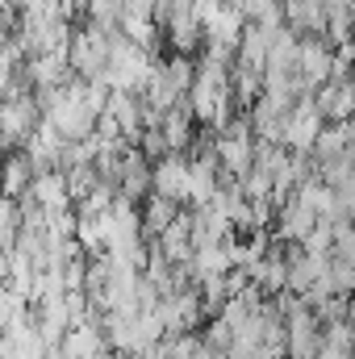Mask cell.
Instances as JSON below:
<instances>
[{
  "label": "cell",
  "instance_id": "cell-6",
  "mask_svg": "<svg viewBox=\"0 0 355 359\" xmlns=\"http://www.w3.org/2000/svg\"><path fill=\"white\" fill-rule=\"evenodd\" d=\"M138 209H142V234H147V238H159V234H163V230L180 217V213H184V205H180V201L159 196V192H151Z\"/></svg>",
  "mask_w": 355,
  "mask_h": 359
},
{
  "label": "cell",
  "instance_id": "cell-4",
  "mask_svg": "<svg viewBox=\"0 0 355 359\" xmlns=\"http://www.w3.org/2000/svg\"><path fill=\"white\" fill-rule=\"evenodd\" d=\"M34 180H38V168H34V159H29L25 147H13V151L0 159V192H4V196L21 201V196L34 188Z\"/></svg>",
  "mask_w": 355,
  "mask_h": 359
},
{
  "label": "cell",
  "instance_id": "cell-5",
  "mask_svg": "<svg viewBox=\"0 0 355 359\" xmlns=\"http://www.w3.org/2000/svg\"><path fill=\"white\" fill-rule=\"evenodd\" d=\"M276 238H284V243H305V234L318 226V213L309 209V205H301L297 196H284L280 205H276Z\"/></svg>",
  "mask_w": 355,
  "mask_h": 359
},
{
  "label": "cell",
  "instance_id": "cell-2",
  "mask_svg": "<svg viewBox=\"0 0 355 359\" xmlns=\"http://www.w3.org/2000/svg\"><path fill=\"white\" fill-rule=\"evenodd\" d=\"M314 104L326 121H351L355 113V76H330L322 88L314 92Z\"/></svg>",
  "mask_w": 355,
  "mask_h": 359
},
{
  "label": "cell",
  "instance_id": "cell-1",
  "mask_svg": "<svg viewBox=\"0 0 355 359\" xmlns=\"http://www.w3.org/2000/svg\"><path fill=\"white\" fill-rule=\"evenodd\" d=\"M109 50H113V29H100V25H88V29H76L72 42H67V63L80 80H100L105 67H109Z\"/></svg>",
  "mask_w": 355,
  "mask_h": 359
},
{
  "label": "cell",
  "instance_id": "cell-3",
  "mask_svg": "<svg viewBox=\"0 0 355 359\" xmlns=\"http://www.w3.org/2000/svg\"><path fill=\"white\" fill-rule=\"evenodd\" d=\"M155 192L172 196L180 205H192V159L184 155H168L155 163Z\"/></svg>",
  "mask_w": 355,
  "mask_h": 359
}]
</instances>
